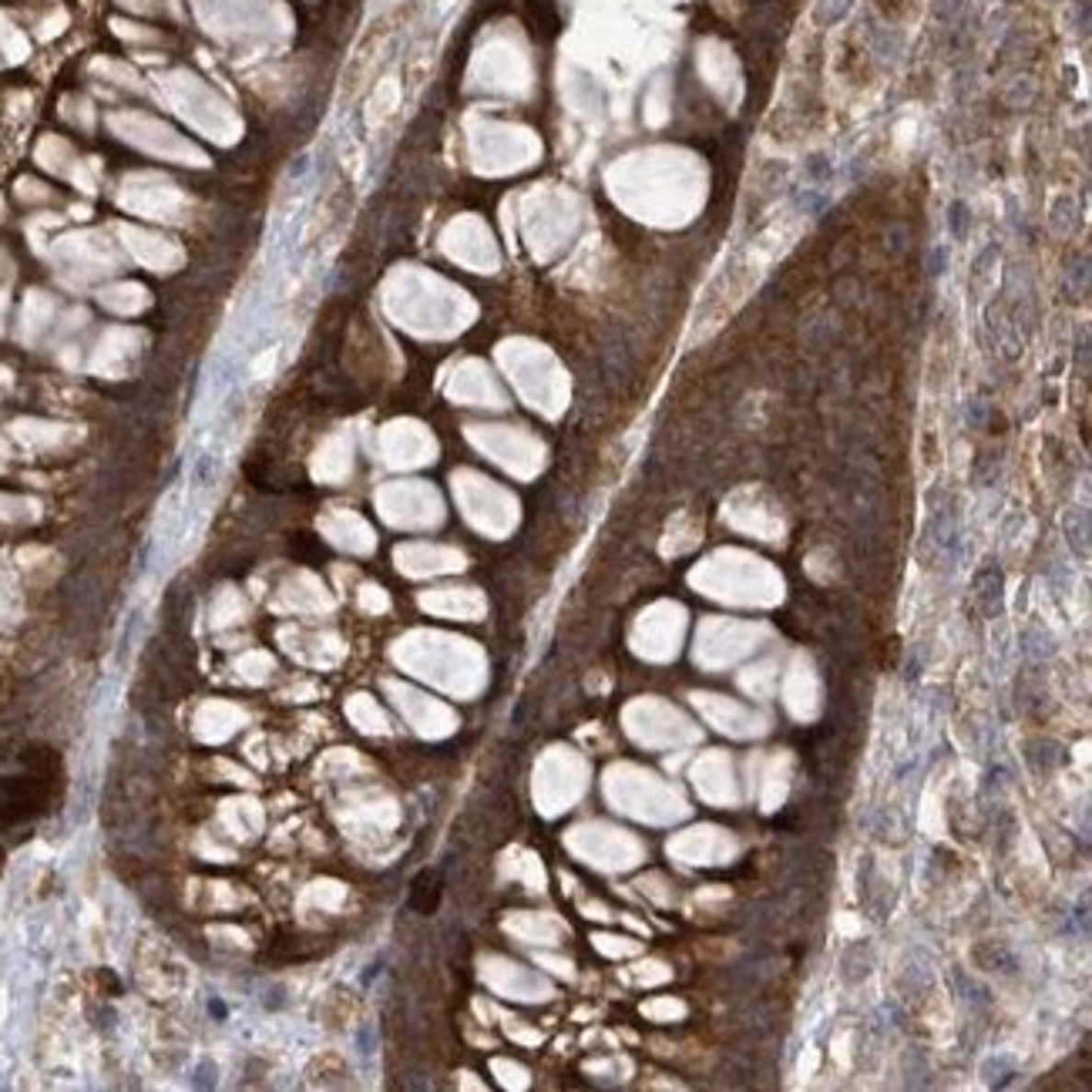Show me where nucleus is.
I'll list each match as a JSON object with an SVG mask.
<instances>
[{"mask_svg": "<svg viewBox=\"0 0 1092 1092\" xmlns=\"http://www.w3.org/2000/svg\"><path fill=\"white\" fill-rule=\"evenodd\" d=\"M1065 286H1069V293H1073L1075 300H1083V296L1089 293V259H1086V256H1075L1073 263H1069Z\"/></svg>", "mask_w": 1092, "mask_h": 1092, "instance_id": "5", "label": "nucleus"}, {"mask_svg": "<svg viewBox=\"0 0 1092 1092\" xmlns=\"http://www.w3.org/2000/svg\"><path fill=\"white\" fill-rule=\"evenodd\" d=\"M975 602L982 605L985 615L1002 612V572L998 568H985L975 575Z\"/></svg>", "mask_w": 1092, "mask_h": 1092, "instance_id": "3", "label": "nucleus"}, {"mask_svg": "<svg viewBox=\"0 0 1092 1092\" xmlns=\"http://www.w3.org/2000/svg\"><path fill=\"white\" fill-rule=\"evenodd\" d=\"M850 7H854V0H817V20L820 24H840V20L847 17Z\"/></svg>", "mask_w": 1092, "mask_h": 1092, "instance_id": "6", "label": "nucleus"}, {"mask_svg": "<svg viewBox=\"0 0 1092 1092\" xmlns=\"http://www.w3.org/2000/svg\"><path fill=\"white\" fill-rule=\"evenodd\" d=\"M998 253H1002V249H998V243H988L985 249L975 256V263H972V279H975V283H978V279H985V273L995 266Z\"/></svg>", "mask_w": 1092, "mask_h": 1092, "instance_id": "7", "label": "nucleus"}, {"mask_svg": "<svg viewBox=\"0 0 1092 1092\" xmlns=\"http://www.w3.org/2000/svg\"><path fill=\"white\" fill-rule=\"evenodd\" d=\"M1079 367H1083V370H1089V340H1079Z\"/></svg>", "mask_w": 1092, "mask_h": 1092, "instance_id": "10", "label": "nucleus"}, {"mask_svg": "<svg viewBox=\"0 0 1092 1092\" xmlns=\"http://www.w3.org/2000/svg\"><path fill=\"white\" fill-rule=\"evenodd\" d=\"M440 897H444V881L438 870H420L417 878L410 881V907L417 915H434Z\"/></svg>", "mask_w": 1092, "mask_h": 1092, "instance_id": "1", "label": "nucleus"}, {"mask_svg": "<svg viewBox=\"0 0 1092 1092\" xmlns=\"http://www.w3.org/2000/svg\"><path fill=\"white\" fill-rule=\"evenodd\" d=\"M948 222H951V233L958 235V239H965L968 225H972V209H968L965 202H955L951 209H948Z\"/></svg>", "mask_w": 1092, "mask_h": 1092, "instance_id": "8", "label": "nucleus"}, {"mask_svg": "<svg viewBox=\"0 0 1092 1092\" xmlns=\"http://www.w3.org/2000/svg\"><path fill=\"white\" fill-rule=\"evenodd\" d=\"M948 269V245H935L927 259V276H941Z\"/></svg>", "mask_w": 1092, "mask_h": 1092, "instance_id": "9", "label": "nucleus"}, {"mask_svg": "<svg viewBox=\"0 0 1092 1092\" xmlns=\"http://www.w3.org/2000/svg\"><path fill=\"white\" fill-rule=\"evenodd\" d=\"M0 870H4V850H0Z\"/></svg>", "mask_w": 1092, "mask_h": 1092, "instance_id": "11", "label": "nucleus"}, {"mask_svg": "<svg viewBox=\"0 0 1092 1092\" xmlns=\"http://www.w3.org/2000/svg\"><path fill=\"white\" fill-rule=\"evenodd\" d=\"M1049 229L1059 239H1065V235H1073L1079 229V202L1073 196H1059L1049 205Z\"/></svg>", "mask_w": 1092, "mask_h": 1092, "instance_id": "4", "label": "nucleus"}, {"mask_svg": "<svg viewBox=\"0 0 1092 1092\" xmlns=\"http://www.w3.org/2000/svg\"><path fill=\"white\" fill-rule=\"evenodd\" d=\"M1063 535L1065 545L1073 548V555H1089V511L1086 507H1069L1063 515Z\"/></svg>", "mask_w": 1092, "mask_h": 1092, "instance_id": "2", "label": "nucleus"}]
</instances>
